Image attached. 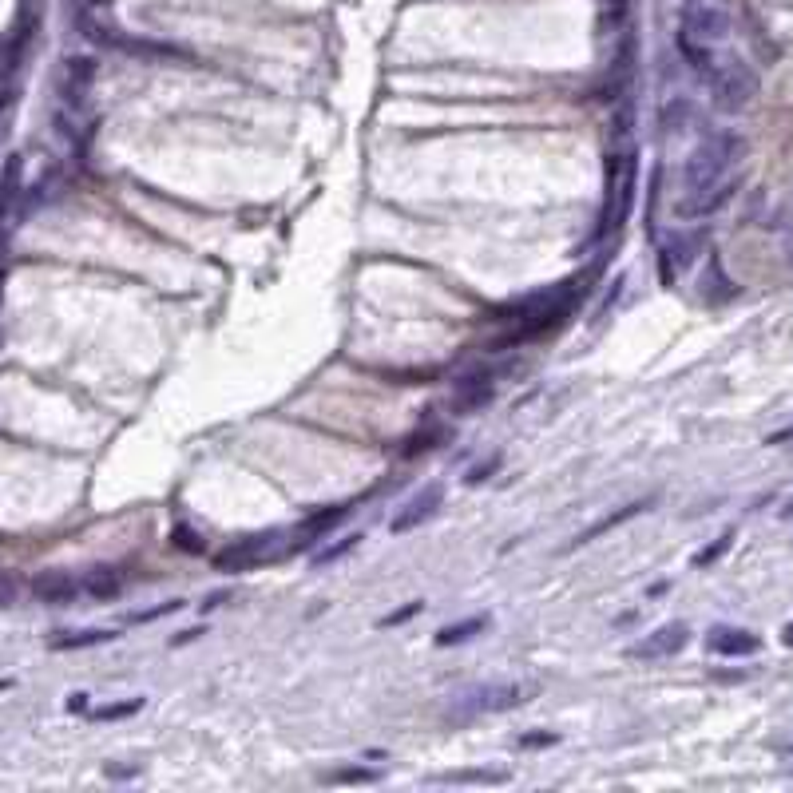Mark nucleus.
I'll return each instance as SVG.
<instances>
[{
  "label": "nucleus",
  "instance_id": "obj_1",
  "mask_svg": "<svg viewBox=\"0 0 793 793\" xmlns=\"http://www.w3.org/2000/svg\"><path fill=\"white\" fill-rule=\"evenodd\" d=\"M738 155H742V139H738V135H730V131L706 135V139L686 155V163H682V187H686V195H702V191L718 187L722 175L730 171V163H734Z\"/></svg>",
  "mask_w": 793,
  "mask_h": 793
},
{
  "label": "nucleus",
  "instance_id": "obj_2",
  "mask_svg": "<svg viewBox=\"0 0 793 793\" xmlns=\"http://www.w3.org/2000/svg\"><path fill=\"white\" fill-rule=\"evenodd\" d=\"M635 203V147H619L607 155V211L603 230H619Z\"/></svg>",
  "mask_w": 793,
  "mask_h": 793
},
{
  "label": "nucleus",
  "instance_id": "obj_3",
  "mask_svg": "<svg viewBox=\"0 0 793 793\" xmlns=\"http://www.w3.org/2000/svg\"><path fill=\"white\" fill-rule=\"evenodd\" d=\"M710 96H714V108L718 112H746L758 96V76L750 64L742 60H730V64H718L710 72Z\"/></svg>",
  "mask_w": 793,
  "mask_h": 793
},
{
  "label": "nucleus",
  "instance_id": "obj_4",
  "mask_svg": "<svg viewBox=\"0 0 793 793\" xmlns=\"http://www.w3.org/2000/svg\"><path fill=\"white\" fill-rule=\"evenodd\" d=\"M524 690L516 682H484V686H468L453 698V718L464 722V718H480V714H500V710H512L520 706Z\"/></svg>",
  "mask_w": 793,
  "mask_h": 793
},
{
  "label": "nucleus",
  "instance_id": "obj_5",
  "mask_svg": "<svg viewBox=\"0 0 793 793\" xmlns=\"http://www.w3.org/2000/svg\"><path fill=\"white\" fill-rule=\"evenodd\" d=\"M282 532H254V536H242L238 544H230L227 552L215 556V567L219 571H246V567L262 564V560H274L286 552V544H278Z\"/></svg>",
  "mask_w": 793,
  "mask_h": 793
},
{
  "label": "nucleus",
  "instance_id": "obj_6",
  "mask_svg": "<svg viewBox=\"0 0 793 793\" xmlns=\"http://www.w3.org/2000/svg\"><path fill=\"white\" fill-rule=\"evenodd\" d=\"M445 504V484H425L393 520H389V532L393 536H405V532H413V528H421L425 520H433L437 516V508Z\"/></svg>",
  "mask_w": 793,
  "mask_h": 793
},
{
  "label": "nucleus",
  "instance_id": "obj_7",
  "mask_svg": "<svg viewBox=\"0 0 793 793\" xmlns=\"http://www.w3.org/2000/svg\"><path fill=\"white\" fill-rule=\"evenodd\" d=\"M726 32H730V20H726V12L710 8V4H686L679 36H686V40H698V44H718Z\"/></svg>",
  "mask_w": 793,
  "mask_h": 793
},
{
  "label": "nucleus",
  "instance_id": "obj_8",
  "mask_svg": "<svg viewBox=\"0 0 793 793\" xmlns=\"http://www.w3.org/2000/svg\"><path fill=\"white\" fill-rule=\"evenodd\" d=\"M690 643V627L686 623H667V627H659V631H651L643 643H635L627 655L631 659H671V655H679L682 647Z\"/></svg>",
  "mask_w": 793,
  "mask_h": 793
},
{
  "label": "nucleus",
  "instance_id": "obj_9",
  "mask_svg": "<svg viewBox=\"0 0 793 793\" xmlns=\"http://www.w3.org/2000/svg\"><path fill=\"white\" fill-rule=\"evenodd\" d=\"M706 647H710L714 655L742 659V655H758L762 639H758L754 631H746V627H714V631L706 635Z\"/></svg>",
  "mask_w": 793,
  "mask_h": 793
},
{
  "label": "nucleus",
  "instance_id": "obj_10",
  "mask_svg": "<svg viewBox=\"0 0 793 793\" xmlns=\"http://www.w3.org/2000/svg\"><path fill=\"white\" fill-rule=\"evenodd\" d=\"M32 595H36L40 603L60 607V603H72V599L80 595V583H76L68 571H40V575L32 579Z\"/></svg>",
  "mask_w": 793,
  "mask_h": 793
},
{
  "label": "nucleus",
  "instance_id": "obj_11",
  "mask_svg": "<svg viewBox=\"0 0 793 793\" xmlns=\"http://www.w3.org/2000/svg\"><path fill=\"white\" fill-rule=\"evenodd\" d=\"M734 191H738V183H718V187H710V191H702V195H686L675 203V215L679 219H702V215H714L722 203H730L734 199Z\"/></svg>",
  "mask_w": 793,
  "mask_h": 793
},
{
  "label": "nucleus",
  "instance_id": "obj_12",
  "mask_svg": "<svg viewBox=\"0 0 793 793\" xmlns=\"http://www.w3.org/2000/svg\"><path fill=\"white\" fill-rule=\"evenodd\" d=\"M651 504H655V496H647V500H631V504H623L619 512H611V516H603L599 524H591L587 532H579V536L571 540V552H575V548H583V544H591V540H599L603 532H611V528H619V524H627L631 516H639V512H651Z\"/></svg>",
  "mask_w": 793,
  "mask_h": 793
},
{
  "label": "nucleus",
  "instance_id": "obj_13",
  "mask_svg": "<svg viewBox=\"0 0 793 793\" xmlns=\"http://www.w3.org/2000/svg\"><path fill=\"white\" fill-rule=\"evenodd\" d=\"M345 504H338V508H322V512H314V516H306L302 524H298V532H290V536H298V540H290L286 544V552H298V548H306V544H314V536H322V532H330L338 520H345Z\"/></svg>",
  "mask_w": 793,
  "mask_h": 793
},
{
  "label": "nucleus",
  "instance_id": "obj_14",
  "mask_svg": "<svg viewBox=\"0 0 793 793\" xmlns=\"http://www.w3.org/2000/svg\"><path fill=\"white\" fill-rule=\"evenodd\" d=\"M690 246H694L690 238H667V242L659 246V274H663V286H675L679 270L694 258Z\"/></svg>",
  "mask_w": 793,
  "mask_h": 793
},
{
  "label": "nucleus",
  "instance_id": "obj_15",
  "mask_svg": "<svg viewBox=\"0 0 793 793\" xmlns=\"http://www.w3.org/2000/svg\"><path fill=\"white\" fill-rule=\"evenodd\" d=\"M492 381L484 377H464V381H456V397H453V409L456 413H472V409H484L488 401H492Z\"/></svg>",
  "mask_w": 793,
  "mask_h": 793
},
{
  "label": "nucleus",
  "instance_id": "obj_16",
  "mask_svg": "<svg viewBox=\"0 0 793 793\" xmlns=\"http://www.w3.org/2000/svg\"><path fill=\"white\" fill-rule=\"evenodd\" d=\"M20 179H24V159L20 155H8V163L0 171V223L8 219V211H12L16 195H20Z\"/></svg>",
  "mask_w": 793,
  "mask_h": 793
},
{
  "label": "nucleus",
  "instance_id": "obj_17",
  "mask_svg": "<svg viewBox=\"0 0 793 793\" xmlns=\"http://www.w3.org/2000/svg\"><path fill=\"white\" fill-rule=\"evenodd\" d=\"M64 76H68V100L80 104L84 92H88V84H92V76H96V64H92L88 56H72V60L64 64Z\"/></svg>",
  "mask_w": 793,
  "mask_h": 793
},
{
  "label": "nucleus",
  "instance_id": "obj_18",
  "mask_svg": "<svg viewBox=\"0 0 793 793\" xmlns=\"http://www.w3.org/2000/svg\"><path fill=\"white\" fill-rule=\"evenodd\" d=\"M84 591H88L92 599H115V595L123 591V579H119L115 567H92L88 579H84Z\"/></svg>",
  "mask_w": 793,
  "mask_h": 793
},
{
  "label": "nucleus",
  "instance_id": "obj_19",
  "mask_svg": "<svg viewBox=\"0 0 793 793\" xmlns=\"http://www.w3.org/2000/svg\"><path fill=\"white\" fill-rule=\"evenodd\" d=\"M488 627V615H472V619H464V623H453V627H445V631H437V647H456V643H468L472 635H480Z\"/></svg>",
  "mask_w": 793,
  "mask_h": 793
},
{
  "label": "nucleus",
  "instance_id": "obj_20",
  "mask_svg": "<svg viewBox=\"0 0 793 793\" xmlns=\"http://www.w3.org/2000/svg\"><path fill=\"white\" fill-rule=\"evenodd\" d=\"M679 48L682 56L694 64V72H702V76H710L718 64H714V52H710V44H698V40H686V36H679Z\"/></svg>",
  "mask_w": 793,
  "mask_h": 793
},
{
  "label": "nucleus",
  "instance_id": "obj_21",
  "mask_svg": "<svg viewBox=\"0 0 793 793\" xmlns=\"http://www.w3.org/2000/svg\"><path fill=\"white\" fill-rule=\"evenodd\" d=\"M108 639H112V631H76V635L56 639L52 647L56 651H76V647H92V643H108Z\"/></svg>",
  "mask_w": 793,
  "mask_h": 793
},
{
  "label": "nucleus",
  "instance_id": "obj_22",
  "mask_svg": "<svg viewBox=\"0 0 793 793\" xmlns=\"http://www.w3.org/2000/svg\"><path fill=\"white\" fill-rule=\"evenodd\" d=\"M730 544H734V528H726L710 548H702V552H694V567H710L714 560H722L726 552H730Z\"/></svg>",
  "mask_w": 793,
  "mask_h": 793
},
{
  "label": "nucleus",
  "instance_id": "obj_23",
  "mask_svg": "<svg viewBox=\"0 0 793 793\" xmlns=\"http://www.w3.org/2000/svg\"><path fill=\"white\" fill-rule=\"evenodd\" d=\"M357 544H361V536H357V532H353V536H341L338 544H330V548H322V552L314 556V567H330V564H338L341 556H345V552H353Z\"/></svg>",
  "mask_w": 793,
  "mask_h": 793
},
{
  "label": "nucleus",
  "instance_id": "obj_24",
  "mask_svg": "<svg viewBox=\"0 0 793 793\" xmlns=\"http://www.w3.org/2000/svg\"><path fill=\"white\" fill-rule=\"evenodd\" d=\"M441 782H484V786H500V782H508V774L504 770H468V774H445Z\"/></svg>",
  "mask_w": 793,
  "mask_h": 793
},
{
  "label": "nucleus",
  "instance_id": "obj_25",
  "mask_svg": "<svg viewBox=\"0 0 793 793\" xmlns=\"http://www.w3.org/2000/svg\"><path fill=\"white\" fill-rule=\"evenodd\" d=\"M631 127H635V108L631 104H623L619 112H615V119H611V139H631Z\"/></svg>",
  "mask_w": 793,
  "mask_h": 793
},
{
  "label": "nucleus",
  "instance_id": "obj_26",
  "mask_svg": "<svg viewBox=\"0 0 793 793\" xmlns=\"http://www.w3.org/2000/svg\"><path fill=\"white\" fill-rule=\"evenodd\" d=\"M500 464H504V456H500V453H492V456H488V460H484V464H476V468H468V476H464V484H472V488H476V484H484V480H488V476H492V472H496Z\"/></svg>",
  "mask_w": 793,
  "mask_h": 793
},
{
  "label": "nucleus",
  "instance_id": "obj_27",
  "mask_svg": "<svg viewBox=\"0 0 793 793\" xmlns=\"http://www.w3.org/2000/svg\"><path fill=\"white\" fill-rule=\"evenodd\" d=\"M686 115H690V100H675V104H667V108H663V127H667V131H679L682 123H686Z\"/></svg>",
  "mask_w": 793,
  "mask_h": 793
},
{
  "label": "nucleus",
  "instance_id": "obj_28",
  "mask_svg": "<svg viewBox=\"0 0 793 793\" xmlns=\"http://www.w3.org/2000/svg\"><path fill=\"white\" fill-rule=\"evenodd\" d=\"M135 710H143V698L115 702V706H100V710H96V718H100V722H108V718H127V714H135Z\"/></svg>",
  "mask_w": 793,
  "mask_h": 793
},
{
  "label": "nucleus",
  "instance_id": "obj_29",
  "mask_svg": "<svg viewBox=\"0 0 793 793\" xmlns=\"http://www.w3.org/2000/svg\"><path fill=\"white\" fill-rule=\"evenodd\" d=\"M437 441H445V429H433V433H417L413 441H409V449H405V456H417V453H429V449H437Z\"/></svg>",
  "mask_w": 793,
  "mask_h": 793
},
{
  "label": "nucleus",
  "instance_id": "obj_30",
  "mask_svg": "<svg viewBox=\"0 0 793 793\" xmlns=\"http://www.w3.org/2000/svg\"><path fill=\"white\" fill-rule=\"evenodd\" d=\"M175 544H179L183 552H203V536H199V532H191V528H183V524L175 528Z\"/></svg>",
  "mask_w": 793,
  "mask_h": 793
},
{
  "label": "nucleus",
  "instance_id": "obj_31",
  "mask_svg": "<svg viewBox=\"0 0 793 793\" xmlns=\"http://www.w3.org/2000/svg\"><path fill=\"white\" fill-rule=\"evenodd\" d=\"M330 782H377V774L373 770H338Z\"/></svg>",
  "mask_w": 793,
  "mask_h": 793
},
{
  "label": "nucleus",
  "instance_id": "obj_32",
  "mask_svg": "<svg viewBox=\"0 0 793 793\" xmlns=\"http://www.w3.org/2000/svg\"><path fill=\"white\" fill-rule=\"evenodd\" d=\"M421 611V603H409V607H401V611H393V615H385L381 619V627H397V623H405V619H413Z\"/></svg>",
  "mask_w": 793,
  "mask_h": 793
},
{
  "label": "nucleus",
  "instance_id": "obj_33",
  "mask_svg": "<svg viewBox=\"0 0 793 793\" xmlns=\"http://www.w3.org/2000/svg\"><path fill=\"white\" fill-rule=\"evenodd\" d=\"M556 742H560L556 734H528V738H520V746H528V750L532 746H556Z\"/></svg>",
  "mask_w": 793,
  "mask_h": 793
},
{
  "label": "nucleus",
  "instance_id": "obj_34",
  "mask_svg": "<svg viewBox=\"0 0 793 793\" xmlns=\"http://www.w3.org/2000/svg\"><path fill=\"white\" fill-rule=\"evenodd\" d=\"M230 599V591H215V595H207V603H203V611H215V607H223Z\"/></svg>",
  "mask_w": 793,
  "mask_h": 793
},
{
  "label": "nucleus",
  "instance_id": "obj_35",
  "mask_svg": "<svg viewBox=\"0 0 793 793\" xmlns=\"http://www.w3.org/2000/svg\"><path fill=\"white\" fill-rule=\"evenodd\" d=\"M84 706H88V694H72L68 698V710H84Z\"/></svg>",
  "mask_w": 793,
  "mask_h": 793
},
{
  "label": "nucleus",
  "instance_id": "obj_36",
  "mask_svg": "<svg viewBox=\"0 0 793 793\" xmlns=\"http://www.w3.org/2000/svg\"><path fill=\"white\" fill-rule=\"evenodd\" d=\"M199 635H203V627H191V631H183L175 643H191V639H199Z\"/></svg>",
  "mask_w": 793,
  "mask_h": 793
},
{
  "label": "nucleus",
  "instance_id": "obj_37",
  "mask_svg": "<svg viewBox=\"0 0 793 793\" xmlns=\"http://www.w3.org/2000/svg\"><path fill=\"white\" fill-rule=\"evenodd\" d=\"M8 100H12V88H8V84H4V80H0V112H4V108H8Z\"/></svg>",
  "mask_w": 793,
  "mask_h": 793
},
{
  "label": "nucleus",
  "instance_id": "obj_38",
  "mask_svg": "<svg viewBox=\"0 0 793 793\" xmlns=\"http://www.w3.org/2000/svg\"><path fill=\"white\" fill-rule=\"evenodd\" d=\"M782 639H786V647H793V623L786 627V631H782Z\"/></svg>",
  "mask_w": 793,
  "mask_h": 793
},
{
  "label": "nucleus",
  "instance_id": "obj_39",
  "mask_svg": "<svg viewBox=\"0 0 793 793\" xmlns=\"http://www.w3.org/2000/svg\"><path fill=\"white\" fill-rule=\"evenodd\" d=\"M782 516H786V520H793V496H790V504L782 508Z\"/></svg>",
  "mask_w": 793,
  "mask_h": 793
},
{
  "label": "nucleus",
  "instance_id": "obj_40",
  "mask_svg": "<svg viewBox=\"0 0 793 793\" xmlns=\"http://www.w3.org/2000/svg\"><path fill=\"white\" fill-rule=\"evenodd\" d=\"M88 4H96V8H104V4H112V0H88Z\"/></svg>",
  "mask_w": 793,
  "mask_h": 793
},
{
  "label": "nucleus",
  "instance_id": "obj_41",
  "mask_svg": "<svg viewBox=\"0 0 793 793\" xmlns=\"http://www.w3.org/2000/svg\"><path fill=\"white\" fill-rule=\"evenodd\" d=\"M682 4H706V0H682Z\"/></svg>",
  "mask_w": 793,
  "mask_h": 793
}]
</instances>
